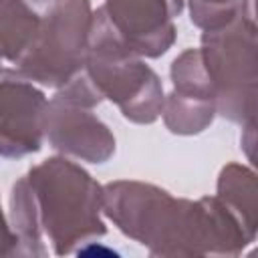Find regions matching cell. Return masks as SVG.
Masks as SVG:
<instances>
[{
    "label": "cell",
    "instance_id": "cell-1",
    "mask_svg": "<svg viewBox=\"0 0 258 258\" xmlns=\"http://www.w3.org/2000/svg\"><path fill=\"white\" fill-rule=\"evenodd\" d=\"M103 214L151 256H238L254 242L216 196L175 198L137 179L105 183Z\"/></svg>",
    "mask_w": 258,
    "mask_h": 258
},
{
    "label": "cell",
    "instance_id": "cell-2",
    "mask_svg": "<svg viewBox=\"0 0 258 258\" xmlns=\"http://www.w3.org/2000/svg\"><path fill=\"white\" fill-rule=\"evenodd\" d=\"M42 234L52 252L67 256L107 234L103 185L67 155H52L26 173Z\"/></svg>",
    "mask_w": 258,
    "mask_h": 258
},
{
    "label": "cell",
    "instance_id": "cell-3",
    "mask_svg": "<svg viewBox=\"0 0 258 258\" xmlns=\"http://www.w3.org/2000/svg\"><path fill=\"white\" fill-rule=\"evenodd\" d=\"M200 52L210 79L216 113L242 127L254 125L258 97L254 0H244L226 24L202 30Z\"/></svg>",
    "mask_w": 258,
    "mask_h": 258
},
{
    "label": "cell",
    "instance_id": "cell-4",
    "mask_svg": "<svg viewBox=\"0 0 258 258\" xmlns=\"http://www.w3.org/2000/svg\"><path fill=\"white\" fill-rule=\"evenodd\" d=\"M83 71L101 97L115 103L127 121L149 125L159 119L165 99L161 79L123 42L101 6L93 10Z\"/></svg>",
    "mask_w": 258,
    "mask_h": 258
},
{
    "label": "cell",
    "instance_id": "cell-5",
    "mask_svg": "<svg viewBox=\"0 0 258 258\" xmlns=\"http://www.w3.org/2000/svg\"><path fill=\"white\" fill-rule=\"evenodd\" d=\"M91 22V0H62L42 16L30 46L16 60V71L42 87H62L85 69Z\"/></svg>",
    "mask_w": 258,
    "mask_h": 258
},
{
    "label": "cell",
    "instance_id": "cell-6",
    "mask_svg": "<svg viewBox=\"0 0 258 258\" xmlns=\"http://www.w3.org/2000/svg\"><path fill=\"white\" fill-rule=\"evenodd\" d=\"M103 101L85 71L56 89L44 111V139L67 157L105 163L115 153L113 131L93 113Z\"/></svg>",
    "mask_w": 258,
    "mask_h": 258
},
{
    "label": "cell",
    "instance_id": "cell-7",
    "mask_svg": "<svg viewBox=\"0 0 258 258\" xmlns=\"http://www.w3.org/2000/svg\"><path fill=\"white\" fill-rule=\"evenodd\" d=\"M46 95L18 71L0 73V157L20 159L40 151Z\"/></svg>",
    "mask_w": 258,
    "mask_h": 258
},
{
    "label": "cell",
    "instance_id": "cell-8",
    "mask_svg": "<svg viewBox=\"0 0 258 258\" xmlns=\"http://www.w3.org/2000/svg\"><path fill=\"white\" fill-rule=\"evenodd\" d=\"M185 0H103V10L123 42L143 58H159L175 38V18Z\"/></svg>",
    "mask_w": 258,
    "mask_h": 258
},
{
    "label": "cell",
    "instance_id": "cell-9",
    "mask_svg": "<svg viewBox=\"0 0 258 258\" xmlns=\"http://www.w3.org/2000/svg\"><path fill=\"white\" fill-rule=\"evenodd\" d=\"M216 198L240 220L244 230L256 240V230H258L256 173L244 163L224 165L218 175Z\"/></svg>",
    "mask_w": 258,
    "mask_h": 258
},
{
    "label": "cell",
    "instance_id": "cell-10",
    "mask_svg": "<svg viewBox=\"0 0 258 258\" xmlns=\"http://www.w3.org/2000/svg\"><path fill=\"white\" fill-rule=\"evenodd\" d=\"M10 226L18 238L16 256H46L42 228L26 175L16 179L10 191Z\"/></svg>",
    "mask_w": 258,
    "mask_h": 258
},
{
    "label": "cell",
    "instance_id": "cell-11",
    "mask_svg": "<svg viewBox=\"0 0 258 258\" xmlns=\"http://www.w3.org/2000/svg\"><path fill=\"white\" fill-rule=\"evenodd\" d=\"M216 115L218 113L212 99L171 89V93L163 99L159 117L173 135H198L212 125Z\"/></svg>",
    "mask_w": 258,
    "mask_h": 258
},
{
    "label": "cell",
    "instance_id": "cell-12",
    "mask_svg": "<svg viewBox=\"0 0 258 258\" xmlns=\"http://www.w3.org/2000/svg\"><path fill=\"white\" fill-rule=\"evenodd\" d=\"M40 20L22 0H0V58L16 64L30 46Z\"/></svg>",
    "mask_w": 258,
    "mask_h": 258
},
{
    "label": "cell",
    "instance_id": "cell-13",
    "mask_svg": "<svg viewBox=\"0 0 258 258\" xmlns=\"http://www.w3.org/2000/svg\"><path fill=\"white\" fill-rule=\"evenodd\" d=\"M169 77L173 83V91L198 95V97H206L214 101L210 79H208L204 60H202L200 48H185L183 52H179L169 67Z\"/></svg>",
    "mask_w": 258,
    "mask_h": 258
},
{
    "label": "cell",
    "instance_id": "cell-14",
    "mask_svg": "<svg viewBox=\"0 0 258 258\" xmlns=\"http://www.w3.org/2000/svg\"><path fill=\"white\" fill-rule=\"evenodd\" d=\"M244 0H187L189 18L202 30H212L226 24L240 10Z\"/></svg>",
    "mask_w": 258,
    "mask_h": 258
},
{
    "label": "cell",
    "instance_id": "cell-15",
    "mask_svg": "<svg viewBox=\"0 0 258 258\" xmlns=\"http://www.w3.org/2000/svg\"><path fill=\"white\" fill-rule=\"evenodd\" d=\"M18 252V238L12 232L0 204V256H16Z\"/></svg>",
    "mask_w": 258,
    "mask_h": 258
},
{
    "label": "cell",
    "instance_id": "cell-16",
    "mask_svg": "<svg viewBox=\"0 0 258 258\" xmlns=\"http://www.w3.org/2000/svg\"><path fill=\"white\" fill-rule=\"evenodd\" d=\"M34 14H38L40 18L42 16H46L50 10H54L62 0H22Z\"/></svg>",
    "mask_w": 258,
    "mask_h": 258
},
{
    "label": "cell",
    "instance_id": "cell-17",
    "mask_svg": "<svg viewBox=\"0 0 258 258\" xmlns=\"http://www.w3.org/2000/svg\"><path fill=\"white\" fill-rule=\"evenodd\" d=\"M0 73H2V58H0Z\"/></svg>",
    "mask_w": 258,
    "mask_h": 258
}]
</instances>
